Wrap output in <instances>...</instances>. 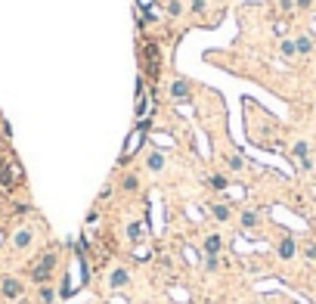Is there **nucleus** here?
I'll return each instance as SVG.
<instances>
[{
  "label": "nucleus",
  "instance_id": "obj_1",
  "mask_svg": "<svg viewBox=\"0 0 316 304\" xmlns=\"http://www.w3.org/2000/svg\"><path fill=\"white\" fill-rule=\"evenodd\" d=\"M22 183V165L16 162L13 152H0V187L16 190Z\"/></svg>",
  "mask_w": 316,
  "mask_h": 304
},
{
  "label": "nucleus",
  "instance_id": "obj_2",
  "mask_svg": "<svg viewBox=\"0 0 316 304\" xmlns=\"http://www.w3.org/2000/svg\"><path fill=\"white\" fill-rule=\"evenodd\" d=\"M53 270H56V251H47V255H40V258H37V264L31 267V280L44 285V283H50Z\"/></svg>",
  "mask_w": 316,
  "mask_h": 304
},
{
  "label": "nucleus",
  "instance_id": "obj_3",
  "mask_svg": "<svg viewBox=\"0 0 316 304\" xmlns=\"http://www.w3.org/2000/svg\"><path fill=\"white\" fill-rule=\"evenodd\" d=\"M136 118H140V124H149L152 118V94L149 87H143V78H140V87H136Z\"/></svg>",
  "mask_w": 316,
  "mask_h": 304
},
{
  "label": "nucleus",
  "instance_id": "obj_4",
  "mask_svg": "<svg viewBox=\"0 0 316 304\" xmlns=\"http://www.w3.org/2000/svg\"><path fill=\"white\" fill-rule=\"evenodd\" d=\"M143 59H146V75H149V78H158V72H161V53H158L155 40H146V47H143Z\"/></svg>",
  "mask_w": 316,
  "mask_h": 304
},
{
  "label": "nucleus",
  "instance_id": "obj_5",
  "mask_svg": "<svg viewBox=\"0 0 316 304\" xmlns=\"http://www.w3.org/2000/svg\"><path fill=\"white\" fill-rule=\"evenodd\" d=\"M143 140H146V124H140V128H133V131H130V137H127V143H124L121 158H118V162H130L133 152L143 146Z\"/></svg>",
  "mask_w": 316,
  "mask_h": 304
},
{
  "label": "nucleus",
  "instance_id": "obj_6",
  "mask_svg": "<svg viewBox=\"0 0 316 304\" xmlns=\"http://www.w3.org/2000/svg\"><path fill=\"white\" fill-rule=\"evenodd\" d=\"M0 292H3V298H22V292H25V285L16 280V276H6L3 283H0Z\"/></svg>",
  "mask_w": 316,
  "mask_h": 304
},
{
  "label": "nucleus",
  "instance_id": "obj_7",
  "mask_svg": "<svg viewBox=\"0 0 316 304\" xmlns=\"http://www.w3.org/2000/svg\"><path fill=\"white\" fill-rule=\"evenodd\" d=\"M127 283H130V273H127L124 267H115L112 273H109V285H112V289H124Z\"/></svg>",
  "mask_w": 316,
  "mask_h": 304
},
{
  "label": "nucleus",
  "instance_id": "obj_8",
  "mask_svg": "<svg viewBox=\"0 0 316 304\" xmlns=\"http://www.w3.org/2000/svg\"><path fill=\"white\" fill-rule=\"evenodd\" d=\"M295 251H297L295 239H292V236H282V239H279V258L288 261V258H295Z\"/></svg>",
  "mask_w": 316,
  "mask_h": 304
},
{
  "label": "nucleus",
  "instance_id": "obj_9",
  "mask_svg": "<svg viewBox=\"0 0 316 304\" xmlns=\"http://www.w3.org/2000/svg\"><path fill=\"white\" fill-rule=\"evenodd\" d=\"M220 248H223V239L217 233L204 236V255H220Z\"/></svg>",
  "mask_w": 316,
  "mask_h": 304
},
{
  "label": "nucleus",
  "instance_id": "obj_10",
  "mask_svg": "<svg viewBox=\"0 0 316 304\" xmlns=\"http://www.w3.org/2000/svg\"><path fill=\"white\" fill-rule=\"evenodd\" d=\"M189 94H192L189 81H177L174 87H170V96H174V99H186V96H189Z\"/></svg>",
  "mask_w": 316,
  "mask_h": 304
},
{
  "label": "nucleus",
  "instance_id": "obj_11",
  "mask_svg": "<svg viewBox=\"0 0 316 304\" xmlns=\"http://www.w3.org/2000/svg\"><path fill=\"white\" fill-rule=\"evenodd\" d=\"M127 236H130L133 242H140L143 236H146V224H143V221H133L130 227H127Z\"/></svg>",
  "mask_w": 316,
  "mask_h": 304
},
{
  "label": "nucleus",
  "instance_id": "obj_12",
  "mask_svg": "<svg viewBox=\"0 0 316 304\" xmlns=\"http://www.w3.org/2000/svg\"><path fill=\"white\" fill-rule=\"evenodd\" d=\"M37 298H40V304H53V301H56V292H53V285H50V283H44V285H40V292H37Z\"/></svg>",
  "mask_w": 316,
  "mask_h": 304
},
{
  "label": "nucleus",
  "instance_id": "obj_13",
  "mask_svg": "<svg viewBox=\"0 0 316 304\" xmlns=\"http://www.w3.org/2000/svg\"><path fill=\"white\" fill-rule=\"evenodd\" d=\"M28 242H31V230H19L16 239H13V246L16 248H28Z\"/></svg>",
  "mask_w": 316,
  "mask_h": 304
},
{
  "label": "nucleus",
  "instance_id": "obj_14",
  "mask_svg": "<svg viewBox=\"0 0 316 304\" xmlns=\"http://www.w3.org/2000/svg\"><path fill=\"white\" fill-rule=\"evenodd\" d=\"M211 217H217V221H229V205H211Z\"/></svg>",
  "mask_w": 316,
  "mask_h": 304
},
{
  "label": "nucleus",
  "instance_id": "obj_15",
  "mask_svg": "<svg viewBox=\"0 0 316 304\" xmlns=\"http://www.w3.org/2000/svg\"><path fill=\"white\" fill-rule=\"evenodd\" d=\"M149 168L152 171H161V168H165V155H161V152H152L149 155Z\"/></svg>",
  "mask_w": 316,
  "mask_h": 304
},
{
  "label": "nucleus",
  "instance_id": "obj_16",
  "mask_svg": "<svg viewBox=\"0 0 316 304\" xmlns=\"http://www.w3.org/2000/svg\"><path fill=\"white\" fill-rule=\"evenodd\" d=\"M242 227H248V230H251V227H258V214H254V211H245V214H242Z\"/></svg>",
  "mask_w": 316,
  "mask_h": 304
},
{
  "label": "nucleus",
  "instance_id": "obj_17",
  "mask_svg": "<svg viewBox=\"0 0 316 304\" xmlns=\"http://www.w3.org/2000/svg\"><path fill=\"white\" fill-rule=\"evenodd\" d=\"M217 267H220V261H217V255H204V270H208V273H214Z\"/></svg>",
  "mask_w": 316,
  "mask_h": 304
},
{
  "label": "nucleus",
  "instance_id": "obj_18",
  "mask_svg": "<svg viewBox=\"0 0 316 304\" xmlns=\"http://www.w3.org/2000/svg\"><path fill=\"white\" fill-rule=\"evenodd\" d=\"M295 44H297V53H310V50H313L310 38H301V40H295Z\"/></svg>",
  "mask_w": 316,
  "mask_h": 304
},
{
  "label": "nucleus",
  "instance_id": "obj_19",
  "mask_svg": "<svg viewBox=\"0 0 316 304\" xmlns=\"http://www.w3.org/2000/svg\"><path fill=\"white\" fill-rule=\"evenodd\" d=\"M211 187H214V190H226V177L214 174V177H211Z\"/></svg>",
  "mask_w": 316,
  "mask_h": 304
},
{
  "label": "nucleus",
  "instance_id": "obj_20",
  "mask_svg": "<svg viewBox=\"0 0 316 304\" xmlns=\"http://www.w3.org/2000/svg\"><path fill=\"white\" fill-rule=\"evenodd\" d=\"M136 187H140V183H136V177H133V174H130V177H124V190H127V192H133Z\"/></svg>",
  "mask_w": 316,
  "mask_h": 304
},
{
  "label": "nucleus",
  "instance_id": "obj_21",
  "mask_svg": "<svg viewBox=\"0 0 316 304\" xmlns=\"http://www.w3.org/2000/svg\"><path fill=\"white\" fill-rule=\"evenodd\" d=\"M307 152H310V146H307V143H297V146H295V155H297V158H307Z\"/></svg>",
  "mask_w": 316,
  "mask_h": 304
},
{
  "label": "nucleus",
  "instance_id": "obj_22",
  "mask_svg": "<svg viewBox=\"0 0 316 304\" xmlns=\"http://www.w3.org/2000/svg\"><path fill=\"white\" fill-rule=\"evenodd\" d=\"M282 53H285V56H295V53H297V44H292V40H285V44H282Z\"/></svg>",
  "mask_w": 316,
  "mask_h": 304
},
{
  "label": "nucleus",
  "instance_id": "obj_23",
  "mask_svg": "<svg viewBox=\"0 0 316 304\" xmlns=\"http://www.w3.org/2000/svg\"><path fill=\"white\" fill-rule=\"evenodd\" d=\"M297 6H310V0H297Z\"/></svg>",
  "mask_w": 316,
  "mask_h": 304
},
{
  "label": "nucleus",
  "instance_id": "obj_24",
  "mask_svg": "<svg viewBox=\"0 0 316 304\" xmlns=\"http://www.w3.org/2000/svg\"><path fill=\"white\" fill-rule=\"evenodd\" d=\"M307 255H310V258H316V246H313V248H310V251H307Z\"/></svg>",
  "mask_w": 316,
  "mask_h": 304
}]
</instances>
